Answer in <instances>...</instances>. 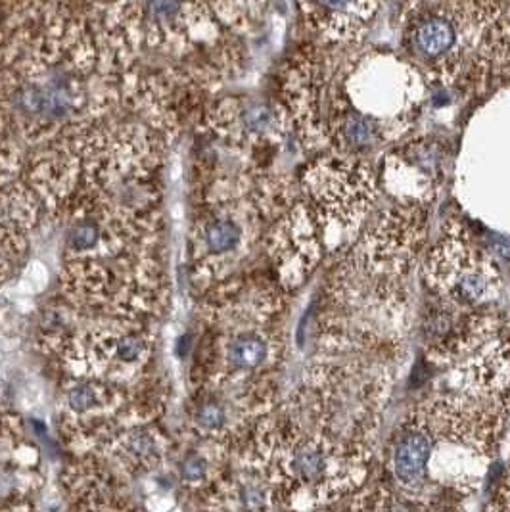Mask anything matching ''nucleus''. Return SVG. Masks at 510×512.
Instances as JSON below:
<instances>
[{"instance_id":"obj_8","label":"nucleus","mask_w":510,"mask_h":512,"mask_svg":"<svg viewBox=\"0 0 510 512\" xmlns=\"http://www.w3.org/2000/svg\"><path fill=\"white\" fill-rule=\"evenodd\" d=\"M204 125L219 139L242 146L279 139L288 131L290 119L284 108L254 98H227L209 108Z\"/></svg>"},{"instance_id":"obj_6","label":"nucleus","mask_w":510,"mask_h":512,"mask_svg":"<svg viewBox=\"0 0 510 512\" xmlns=\"http://www.w3.org/2000/svg\"><path fill=\"white\" fill-rule=\"evenodd\" d=\"M428 269L438 290L451 302L480 305L497 294L499 277L495 267L457 240L440 244Z\"/></svg>"},{"instance_id":"obj_14","label":"nucleus","mask_w":510,"mask_h":512,"mask_svg":"<svg viewBox=\"0 0 510 512\" xmlns=\"http://www.w3.org/2000/svg\"><path fill=\"white\" fill-rule=\"evenodd\" d=\"M190 422H192V430L200 438L217 440V438L229 434L231 411H229L227 403L213 390H202L198 394L196 403L192 405Z\"/></svg>"},{"instance_id":"obj_3","label":"nucleus","mask_w":510,"mask_h":512,"mask_svg":"<svg viewBox=\"0 0 510 512\" xmlns=\"http://www.w3.org/2000/svg\"><path fill=\"white\" fill-rule=\"evenodd\" d=\"M503 0H407L399 16L405 58L430 81L486 77V50Z\"/></svg>"},{"instance_id":"obj_15","label":"nucleus","mask_w":510,"mask_h":512,"mask_svg":"<svg viewBox=\"0 0 510 512\" xmlns=\"http://www.w3.org/2000/svg\"><path fill=\"white\" fill-rule=\"evenodd\" d=\"M211 476V463L208 457L202 453H190L181 465V480L186 486H202Z\"/></svg>"},{"instance_id":"obj_7","label":"nucleus","mask_w":510,"mask_h":512,"mask_svg":"<svg viewBox=\"0 0 510 512\" xmlns=\"http://www.w3.org/2000/svg\"><path fill=\"white\" fill-rule=\"evenodd\" d=\"M194 45L215 47L236 39L261 22L269 0H181Z\"/></svg>"},{"instance_id":"obj_4","label":"nucleus","mask_w":510,"mask_h":512,"mask_svg":"<svg viewBox=\"0 0 510 512\" xmlns=\"http://www.w3.org/2000/svg\"><path fill=\"white\" fill-rule=\"evenodd\" d=\"M255 449L252 468L284 497L305 493L315 499H334L365 476L357 451L292 426L261 428Z\"/></svg>"},{"instance_id":"obj_13","label":"nucleus","mask_w":510,"mask_h":512,"mask_svg":"<svg viewBox=\"0 0 510 512\" xmlns=\"http://www.w3.org/2000/svg\"><path fill=\"white\" fill-rule=\"evenodd\" d=\"M112 455L125 468H131L133 472L140 470H152L162 461L163 445L162 436L146 426V422H135L121 428L114 440H108Z\"/></svg>"},{"instance_id":"obj_5","label":"nucleus","mask_w":510,"mask_h":512,"mask_svg":"<svg viewBox=\"0 0 510 512\" xmlns=\"http://www.w3.org/2000/svg\"><path fill=\"white\" fill-rule=\"evenodd\" d=\"M102 0H0V70L37 48L85 37Z\"/></svg>"},{"instance_id":"obj_11","label":"nucleus","mask_w":510,"mask_h":512,"mask_svg":"<svg viewBox=\"0 0 510 512\" xmlns=\"http://www.w3.org/2000/svg\"><path fill=\"white\" fill-rule=\"evenodd\" d=\"M246 244L244 213L229 206H213L204 213L192 231V257L196 269L213 273L227 265Z\"/></svg>"},{"instance_id":"obj_1","label":"nucleus","mask_w":510,"mask_h":512,"mask_svg":"<svg viewBox=\"0 0 510 512\" xmlns=\"http://www.w3.org/2000/svg\"><path fill=\"white\" fill-rule=\"evenodd\" d=\"M309 45L282 71L284 112L303 139L359 152L388 139L420 100V71L388 50Z\"/></svg>"},{"instance_id":"obj_12","label":"nucleus","mask_w":510,"mask_h":512,"mask_svg":"<svg viewBox=\"0 0 510 512\" xmlns=\"http://www.w3.org/2000/svg\"><path fill=\"white\" fill-rule=\"evenodd\" d=\"M434 457V438L420 420H411L403 426L392 449V472L395 480L405 488L424 484L428 466Z\"/></svg>"},{"instance_id":"obj_9","label":"nucleus","mask_w":510,"mask_h":512,"mask_svg":"<svg viewBox=\"0 0 510 512\" xmlns=\"http://www.w3.org/2000/svg\"><path fill=\"white\" fill-rule=\"evenodd\" d=\"M382 0H298L302 24L317 43L357 45Z\"/></svg>"},{"instance_id":"obj_16","label":"nucleus","mask_w":510,"mask_h":512,"mask_svg":"<svg viewBox=\"0 0 510 512\" xmlns=\"http://www.w3.org/2000/svg\"><path fill=\"white\" fill-rule=\"evenodd\" d=\"M503 2H505V0H503Z\"/></svg>"},{"instance_id":"obj_2","label":"nucleus","mask_w":510,"mask_h":512,"mask_svg":"<svg viewBox=\"0 0 510 512\" xmlns=\"http://www.w3.org/2000/svg\"><path fill=\"white\" fill-rule=\"evenodd\" d=\"M96 77L110 75L75 60L39 54H27L2 68L0 146L12 148V139L48 144L79 121L106 116L121 91L91 94V79Z\"/></svg>"},{"instance_id":"obj_10","label":"nucleus","mask_w":510,"mask_h":512,"mask_svg":"<svg viewBox=\"0 0 510 512\" xmlns=\"http://www.w3.org/2000/svg\"><path fill=\"white\" fill-rule=\"evenodd\" d=\"M275 350L277 344L265 328H232L213 346L208 380L225 386L236 376L259 373L275 357Z\"/></svg>"}]
</instances>
